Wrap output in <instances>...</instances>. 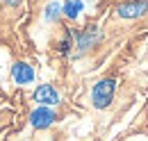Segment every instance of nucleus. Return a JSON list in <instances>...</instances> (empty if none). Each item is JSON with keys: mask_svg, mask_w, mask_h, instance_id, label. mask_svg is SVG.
Instances as JSON below:
<instances>
[{"mask_svg": "<svg viewBox=\"0 0 148 141\" xmlns=\"http://www.w3.org/2000/svg\"><path fill=\"white\" fill-rule=\"evenodd\" d=\"M71 32H73V48L77 50V55L96 48V46L103 41V30H100L98 25H93V23L80 27V30H73V27H71Z\"/></svg>", "mask_w": 148, "mask_h": 141, "instance_id": "nucleus-1", "label": "nucleus"}, {"mask_svg": "<svg viewBox=\"0 0 148 141\" xmlns=\"http://www.w3.org/2000/svg\"><path fill=\"white\" fill-rule=\"evenodd\" d=\"M116 96V80L114 77H103L91 87V105L96 109H107Z\"/></svg>", "mask_w": 148, "mask_h": 141, "instance_id": "nucleus-2", "label": "nucleus"}, {"mask_svg": "<svg viewBox=\"0 0 148 141\" xmlns=\"http://www.w3.org/2000/svg\"><path fill=\"white\" fill-rule=\"evenodd\" d=\"M55 121H57V114H55L53 107L39 105L30 112V125H32L34 130H48L50 125H55Z\"/></svg>", "mask_w": 148, "mask_h": 141, "instance_id": "nucleus-3", "label": "nucleus"}, {"mask_svg": "<svg viewBox=\"0 0 148 141\" xmlns=\"http://www.w3.org/2000/svg\"><path fill=\"white\" fill-rule=\"evenodd\" d=\"M148 14V0H128L116 5V16L119 18H144Z\"/></svg>", "mask_w": 148, "mask_h": 141, "instance_id": "nucleus-4", "label": "nucleus"}, {"mask_svg": "<svg viewBox=\"0 0 148 141\" xmlns=\"http://www.w3.org/2000/svg\"><path fill=\"white\" fill-rule=\"evenodd\" d=\"M32 98H34V103H39L43 107H55L62 103V96L53 84H39L34 89V93H32Z\"/></svg>", "mask_w": 148, "mask_h": 141, "instance_id": "nucleus-5", "label": "nucleus"}, {"mask_svg": "<svg viewBox=\"0 0 148 141\" xmlns=\"http://www.w3.org/2000/svg\"><path fill=\"white\" fill-rule=\"evenodd\" d=\"M12 80H14L18 87L32 84V82H34V68H32L27 62H14V64H12Z\"/></svg>", "mask_w": 148, "mask_h": 141, "instance_id": "nucleus-6", "label": "nucleus"}, {"mask_svg": "<svg viewBox=\"0 0 148 141\" xmlns=\"http://www.w3.org/2000/svg\"><path fill=\"white\" fill-rule=\"evenodd\" d=\"M82 12H84V2L82 0H64L62 2V14L69 21H77Z\"/></svg>", "mask_w": 148, "mask_h": 141, "instance_id": "nucleus-7", "label": "nucleus"}, {"mask_svg": "<svg viewBox=\"0 0 148 141\" xmlns=\"http://www.w3.org/2000/svg\"><path fill=\"white\" fill-rule=\"evenodd\" d=\"M62 16H64V14H62V2H59V0H50V2L43 7V18H46L48 23H57Z\"/></svg>", "mask_w": 148, "mask_h": 141, "instance_id": "nucleus-8", "label": "nucleus"}, {"mask_svg": "<svg viewBox=\"0 0 148 141\" xmlns=\"http://www.w3.org/2000/svg\"><path fill=\"white\" fill-rule=\"evenodd\" d=\"M71 50H73V32H71V27H66L62 39L57 41V53L59 55H71Z\"/></svg>", "mask_w": 148, "mask_h": 141, "instance_id": "nucleus-9", "label": "nucleus"}, {"mask_svg": "<svg viewBox=\"0 0 148 141\" xmlns=\"http://www.w3.org/2000/svg\"><path fill=\"white\" fill-rule=\"evenodd\" d=\"M2 2H5V5H12V7H18L23 0H2Z\"/></svg>", "mask_w": 148, "mask_h": 141, "instance_id": "nucleus-10", "label": "nucleus"}]
</instances>
